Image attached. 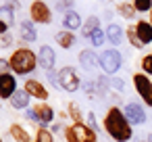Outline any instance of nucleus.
Masks as SVG:
<instances>
[{
  "label": "nucleus",
  "instance_id": "nucleus-35",
  "mask_svg": "<svg viewBox=\"0 0 152 142\" xmlns=\"http://www.w3.org/2000/svg\"><path fill=\"white\" fill-rule=\"evenodd\" d=\"M86 123H88L92 129H96V132H98V127H100V125H98V119H96V113H94V111H90V113L86 115Z\"/></svg>",
  "mask_w": 152,
  "mask_h": 142
},
{
  "label": "nucleus",
  "instance_id": "nucleus-11",
  "mask_svg": "<svg viewBox=\"0 0 152 142\" xmlns=\"http://www.w3.org/2000/svg\"><path fill=\"white\" fill-rule=\"evenodd\" d=\"M38 61H40V67H42L44 71H54V67H56V52H54V48L48 46V44L40 46V50H38Z\"/></svg>",
  "mask_w": 152,
  "mask_h": 142
},
{
  "label": "nucleus",
  "instance_id": "nucleus-5",
  "mask_svg": "<svg viewBox=\"0 0 152 142\" xmlns=\"http://www.w3.org/2000/svg\"><path fill=\"white\" fill-rule=\"evenodd\" d=\"M100 67L106 75H115L123 67V54L117 48H106L100 52Z\"/></svg>",
  "mask_w": 152,
  "mask_h": 142
},
{
  "label": "nucleus",
  "instance_id": "nucleus-24",
  "mask_svg": "<svg viewBox=\"0 0 152 142\" xmlns=\"http://www.w3.org/2000/svg\"><path fill=\"white\" fill-rule=\"evenodd\" d=\"M117 13H119L123 19H127V21H131V19L137 15L133 2H119V4H117Z\"/></svg>",
  "mask_w": 152,
  "mask_h": 142
},
{
  "label": "nucleus",
  "instance_id": "nucleus-40",
  "mask_svg": "<svg viewBox=\"0 0 152 142\" xmlns=\"http://www.w3.org/2000/svg\"><path fill=\"white\" fill-rule=\"evenodd\" d=\"M150 23H152V11H150Z\"/></svg>",
  "mask_w": 152,
  "mask_h": 142
},
{
  "label": "nucleus",
  "instance_id": "nucleus-32",
  "mask_svg": "<svg viewBox=\"0 0 152 142\" xmlns=\"http://www.w3.org/2000/svg\"><path fill=\"white\" fill-rule=\"evenodd\" d=\"M110 90L117 92V94H123L125 92V82L117 75H110Z\"/></svg>",
  "mask_w": 152,
  "mask_h": 142
},
{
  "label": "nucleus",
  "instance_id": "nucleus-15",
  "mask_svg": "<svg viewBox=\"0 0 152 142\" xmlns=\"http://www.w3.org/2000/svg\"><path fill=\"white\" fill-rule=\"evenodd\" d=\"M9 136L13 138V142H34L31 134H29L21 123H17V121H13V123L9 125Z\"/></svg>",
  "mask_w": 152,
  "mask_h": 142
},
{
  "label": "nucleus",
  "instance_id": "nucleus-26",
  "mask_svg": "<svg viewBox=\"0 0 152 142\" xmlns=\"http://www.w3.org/2000/svg\"><path fill=\"white\" fill-rule=\"evenodd\" d=\"M83 94L88 100L96 102V100H102L100 98V90H98V84L96 82H83Z\"/></svg>",
  "mask_w": 152,
  "mask_h": 142
},
{
  "label": "nucleus",
  "instance_id": "nucleus-2",
  "mask_svg": "<svg viewBox=\"0 0 152 142\" xmlns=\"http://www.w3.org/2000/svg\"><path fill=\"white\" fill-rule=\"evenodd\" d=\"M9 65H11V71L19 77V75H31L38 67H40V61H38V52H34L31 48L27 46H19L11 52L9 57Z\"/></svg>",
  "mask_w": 152,
  "mask_h": 142
},
{
  "label": "nucleus",
  "instance_id": "nucleus-1",
  "mask_svg": "<svg viewBox=\"0 0 152 142\" xmlns=\"http://www.w3.org/2000/svg\"><path fill=\"white\" fill-rule=\"evenodd\" d=\"M102 129L113 142H131L133 125L119 104H110L102 117Z\"/></svg>",
  "mask_w": 152,
  "mask_h": 142
},
{
  "label": "nucleus",
  "instance_id": "nucleus-36",
  "mask_svg": "<svg viewBox=\"0 0 152 142\" xmlns=\"http://www.w3.org/2000/svg\"><path fill=\"white\" fill-rule=\"evenodd\" d=\"M4 7H7V9H11V11L15 13V11H19V9H21V0H4Z\"/></svg>",
  "mask_w": 152,
  "mask_h": 142
},
{
  "label": "nucleus",
  "instance_id": "nucleus-12",
  "mask_svg": "<svg viewBox=\"0 0 152 142\" xmlns=\"http://www.w3.org/2000/svg\"><path fill=\"white\" fill-rule=\"evenodd\" d=\"M77 59H79V65H81L86 71H96V69L100 67V57L94 52V48H86V50H81Z\"/></svg>",
  "mask_w": 152,
  "mask_h": 142
},
{
  "label": "nucleus",
  "instance_id": "nucleus-27",
  "mask_svg": "<svg viewBox=\"0 0 152 142\" xmlns=\"http://www.w3.org/2000/svg\"><path fill=\"white\" fill-rule=\"evenodd\" d=\"M88 40H90L92 48H100V46H102L104 42H108V40H106V32H102L100 27H98V29H96V32H94V34H92V36L88 38Z\"/></svg>",
  "mask_w": 152,
  "mask_h": 142
},
{
  "label": "nucleus",
  "instance_id": "nucleus-3",
  "mask_svg": "<svg viewBox=\"0 0 152 142\" xmlns=\"http://www.w3.org/2000/svg\"><path fill=\"white\" fill-rule=\"evenodd\" d=\"M58 88L65 90V92H79L83 88V82H81V75L75 67L71 65H65L58 69Z\"/></svg>",
  "mask_w": 152,
  "mask_h": 142
},
{
  "label": "nucleus",
  "instance_id": "nucleus-30",
  "mask_svg": "<svg viewBox=\"0 0 152 142\" xmlns=\"http://www.w3.org/2000/svg\"><path fill=\"white\" fill-rule=\"evenodd\" d=\"M0 21H2V23H7L9 27H13V25H15L13 11H11V9H7V7H2V9H0Z\"/></svg>",
  "mask_w": 152,
  "mask_h": 142
},
{
  "label": "nucleus",
  "instance_id": "nucleus-20",
  "mask_svg": "<svg viewBox=\"0 0 152 142\" xmlns=\"http://www.w3.org/2000/svg\"><path fill=\"white\" fill-rule=\"evenodd\" d=\"M75 127H77L79 142H98V132L92 129L88 123H75Z\"/></svg>",
  "mask_w": 152,
  "mask_h": 142
},
{
  "label": "nucleus",
  "instance_id": "nucleus-18",
  "mask_svg": "<svg viewBox=\"0 0 152 142\" xmlns=\"http://www.w3.org/2000/svg\"><path fill=\"white\" fill-rule=\"evenodd\" d=\"M63 27H65V29H69V32H75V29L83 27L79 13H77V11H67V13L63 15Z\"/></svg>",
  "mask_w": 152,
  "mask_h": 142
},
{
  "label": "nucleus",
  "instance_id": "nucleus-31",
  "mask_svg": "<svg viewBox=\"0 0 152 142\" xmlns=\"http://www.w3.org/2000/svg\"><path fill=\"white\" fill-rule=\"evenodd\" d=\"M137 13H150L152 11V0H131Z\"/></svg>",
  "mask_w": 152,
  "mask_h": 142
},
{
  "label": "nucleus",
  "instance_id": "nucleus-7",
  "mask_svg": "<svg viewBox=\"0 0 152 142\" xmlns=\"http://www.w3.org/2000/svg\"><path fill=\"white\" fill-rule=\"evenodd\" d=\"M123 113L127 115V119L131 121V125H144L148 121V113H146V104L144 102L127 100L123 104Z\"/></svg>",
  "mask_w": 152,
  "mask_h": 142
},
{
  "label": "nucleus",
  "instance_id": "nucleus-19",
  "mask_svg": "<svg viewBox=\"0 0 152 142\" xmlns=\"http://www.w3.org/2000/svg\"><path fill=\"white\" fill-rule=\"evenodd\" d=\"M54 42H56L63 50H69V48H73V46H75V34H73V32H69V29H61V32H56Z\"/></svg>",
  "mask_w": 152,
  "mask_h": 142
},
{
  "label": "nucleus",
  "instance_id": "nucleus-33",
  "mask_svg": "<svg viewBox=\"0 0 152 142\" xmlns=\"http://www.w3.org/2000/svg\"><path fill=\"white\" fill-rule=\"evenodd\" d=\"M73 4H75V0H58L56 11H61V13L65 15L67 11H73Z\"/></svg>",
  "mask_w": 152,
  "mask_h": 142
},
{
  "label": "nucleus",
  "instance_id": "nucleus-29",
  "mask_svg": "<svg viewBox=\"0 0 152 142\" xmlns=\"http://www.w3.org/2000/svg\"><path fill=\"white\" fill-rule=\"evenodd\" d=\"M63 136H65V142H79V136H77V127H75V123L65 125Z\"/></svg>",
  "mask_w": 152,
  "mask_h": 142
},
{
  "label": "nucleus",
  "instance_id": "nucleus-38",
  "mask_svg": "<svg viewBox=\"0 0 152 142\" xmlns=\"http://www.w3.org/2000/svg\"><path fill=\"white\" fill-rule=\"evenodd\" d=\"M50 129H52V134L56 136V134H61V132H65V125H63L61 121H54V123L50 125Z\"/></svg>",
  "mask_w": 152,
  "mask_h": 142
},
{
  "label": "nucleus",
  "instance_id": "nucleus-10",
  "mask_svg": "<svg viewBox=\"0 0 152 142\" xmlns=\"http://www.w3.org/2000/svg\"><path fill=\"white\" fill-rule=\"evenodd\" d=\"M17 90H19L17 88V77H15L13 71H2V73H0V98L9 102V98Z\"/></svg>",
  "mask_w": 152,
  "mask_h": 142
},
{
  "label": "nucleus",
  "instance_id": "nucleus-37",
  "mask_svg": "<svg viewBox=\"0 0 152 142\" xmlns=\"http://www.w3.org/2000/svg\"><path fill=\"white\" fill-rule=\"evenodd\" d=\"M23 113H25V119H27V121H31V123H40V121H38V115H36V111H34V107H29V109L23 111Z\"/></svg>",
  "mask_w": 152,
  "mask_h": 142
},
{
  "label": "nucleus",
  "instance_id": "nucleus-17",
  "mask_svg": "<svg viewBox=\"0 0 152 142\" xmlns=\"http://www.w3.org/2000/svg\"><path fill=\"white\" fill-rule=\"evenodd\" d=\"M123 36H125V32H123L121 25L108 23V27H106V40H108V44H113V48H117L123 42Z\"/></svg>",
  "mask_w": 152,
  "mask_h": 142
},
{
  "label": "nucleus",
  "instance_id": "nucleus-41",
  "mask_svg": "<svg viewBox=\"0 0 152 142\" xmlns=\"http://www.w3.org/2000/svg\"><path fill=\"white\" fill-rule=\"evenodd\" d=\"M34 142H36V140H34Z\"/></svg>",
  "mask_w": 152,
  "mask_h": 142
},
{
  "label": "nucleus",
  "instance_id": "nucleus-16",
  "mask_svg": "<svg viewBox=\"0 0 152 142\" xmlns=\"http://www.w3.org/2000/svg\"><path fill=\"white\" fill-rule=\"evenodd\" d=\"M135 32L140 36V40L144 42V46H152V23L146 19H140L135 23Z\"/></svg>",
  "mask_w": 152,
  "mask_h": 142
},
{
  "label": "nucleus",
  "instance_id": "nucleus-22",
  "mask_svg": "<svg viewBox=\"0 0 152 142\" xmlns=\"http://www.w3.org/2000/svg\"><path fill=\"white\" fill-rule=\"evenodd\" d=\"M100 27V17H96V15H90L86 21H83V27H81V36L83 38H90L96 29Z\"/></svg>",
  "mask_w": 152,
  "mask_h": 142
},
{
  "label": "nucleus",
  "instance_id": "nucleus-13",
  "mask_svg": "<svg viewBox=\"0 0 152 142\" xmlns=\"http://www.w3.org/2000/svg\"><path fill=\"white\" fill-rule=\"evenodd\" d=\"M9 104H11V109H15V111H27V109L31 107V96L21 88V90H17V92L9 98Z\"/></svg>",
  "mask_w": 152,
  "mask_h": 142
},
{
  "label": "nucleus",
  "instance_id": "nucleus-21",
  "mask_svg": "<svg viewBox=\"0 0 152 142\" xmlns=\"http://www.w3.org/2000/svg\"><path fill=\"white\" fill-rule=\"evenodd\" d=\"M67 113H69L71 123H86V115H83V111H81L79 102L69 100V102H67Z\"/></svg>",
  "mask_w": 152,
  "mask_h": 142
},
{
  "label": "nucleus",
  "instance_id": "nucleus-25",
  "mask_svg": "<svg viewBox=\"0 0 152 142\" xmlns=\"http://www.w3.org/2000/svg\"><path fill=\"white\" fill-rule=\"evenodd\" d=\"M125 36H127V42H129L131 48H135V50H142V48H144V42H142L140 36H137L135 25H129V27L125 29Z\"/></svg>",
  "mask_w": 152,
  "mask_h": 142
},
{
  "label": "nucleus",
  "instance_id": "nucleus-14",
  "mask_svg": "<svg viewBox=\"0 0 152 142\" xmlns=\"http://www.w3.org/2000/svg\"><path fill=\"white\" fill-rule=\"evenodd\" d=\"M19 38H21L25 44H31V42L38 40V29H36V25H34L31 19H23V21L19 23Z\"/></svg>",
  "mask_w": 152,
  "mask_h": 142
},
{
  "label": "nucleus",
  "instance_id": "nucleus-23",
  "mask_svg": "<svg viewBox=\"0 0 152 142\" xmlns=\"http://www.w3.org/2000/svg\"><path fill=\"white\" fill-rule=\"evenodd\" d=\"M34 140H36V142H56V136L52 134L50 127H46V125H38V127H36V136H34Z\"/></svg>",
  "mask_w": 152,
  "mask_h": 142
},
{
  "label": "nucleus",
  "instance_id": "nucleus-6",
  "mask_svg": "<svg viewBox=\"0 0 152 142\" xmlns=\"http://www.w3.org/2000/svg\"><path fill=\"white\" fill-rule=\"evenodd\" d=\"M29 19L36 25H50L52 21V11L44 0H34L29 4Z\"/></svg>",
  "mask_w": 152,
  "mask_h": 142
},
{
  "label": "nucleus",
  "instance_id": "nucleus-9",
  "mask_svg": "<svg viewBox=\"0 0 152 142\" xmlns=\"http://www.w3.org/2000/svg\"><path fill=\"white\" fill-rule=\"evenodd\" d=\"M23 90H25L34 100H48V98H50V90H48L40 79H36V77H27V79L23 82Z\"/></svg>",
  "mask_w": 152,
  "mask_h": 142
},
{
  "label": "nucleus",
  "instance_id": "nucleus-39",
  "mask_svg": "<svg viewBox=\"0 0 152 142\" xmlns=\"http://www.w3.org/2000/svg\"><path fill=\"white\" fill-rule=\"evenodd\" d=\"M137 142H150V140H148V138H142V140H137Z\"/></svg>",
  "mask_w": 152,
  "mask_h": 142
},
{
  "label": "nucleus",
  "instance_id": "nucleus-4",
  "mask_svg": "<svg viewBox=\"0 0 152 142\" xmlns=\"http://www.w3.org/2000/svg\"><path fill=\"white\" fill-rule=\"evenodd\" d=\"M131 82H133V90L137 92L140 100L146 107L152 109V79H150V75H146L142 71H135L131 75Z\"/></svg>",
  "mask_w": 152,
  "mask_h": 142
},
{
  "label": "nucleus",
  "instance_id": "nucleus-28",
  "mask_svg": "<svg viewBox=\"0 0 152 142\" xmlns=\"http://www.w3.org/2000/svg\"><path fill=\"white\" fill-rule=\"evenodd\" d=\"M140 71L152 77V52H148L140 59Z\"/></svg>",
  "mask_w": 152,
  "mask_h": 142
},
{
  "label": "nucleus",
  "instance_id": "nucleus-34",
  "mask_svg": "<svg viewBox=\"0 0 152 142\" xmlns=\"http://www.w3.org/2000/svg\"><path fill=\"white\" fill-rule=\"evenodd\" d=\"M13 46V36H11V32H7V34H0V48H11Z\"/></svg>",
  "mask_w": 152,
  "mask_h": 142
},
{
  "label": "nucleus",
  "instance_id": "nucleus-8",
  "mask_svg": "<svg viewBox=\"0 0 152 142\" xmlns=\"http://www.w3.org/2000/svg\"><path fill=\"white\" fill-rule=\"evenodd\" d=\"M34 111L38 115L40 125H52L56 121V111H54V107L48 100H36L34 102Z\"/></svg>",
  "mask_w": 152,
  "mask_h": 142
}]
</instances>
